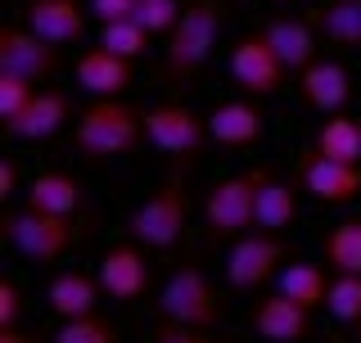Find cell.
<instances>
[{
  "instance_id": "cell-37",
  "label": "cell",
  "mask_w": 361,
  "mask_h": 343,
  "mask_svg": "<svg viewBox=\"0 0 361 343\" xmlns=\"http://www.w3.org/2000/svg\"><path fill=\"white\" fill-rule=\"evenodd\" d=\"M357 343H361V325H357Z\"/></svg>"
},
{
  "instance_id": "cell-31",
  "label": "cell",
  "mask_w": 361,
  "mask_h": 343,
  "mask_svg": "<svg viewBox=\"0 0 361 343\" xmlns=\"http://www.w3.org/2000/svg\"><path fill=\"white\" fill-rule=\"evenodd\" d=\"M32 95H37V82H32V77L0 73V122H14L18 113L32 104Z\"/></svg>"
},
{
  "instance_id": "cell-35",
  "label": "cell",
  "mask_w": 361,
  "mask_h": 343,
  "mask_svg": "<svg viewBox=\"0 0 361 343\" xmlns=\"http://www.w3.org/2000/svg\"><path fill=\"white\" fill-rule=\"evenodd\" d=\"M18 194V163L14 158H0V199Z\"/></svg>"
},
{
  "instance_id": "cell-25",
  "label": "cell",
  "mask_w": 361,
  "mask_h": 343,
  "mask_svg": "<svg viewBox=\"0 0 361 343\" xmlns=\"http://www.w3.org/2000/svg\"><path fill=\"white\" fill-rule=\"evenodd\" d=\"M325 267H334V276H361V222H338L321 239Z\"/></svg>"
},
{
  "instance_id": "cell-9",
  "label": "cell",
  "mask_w": 361,
  "mask_h": 343,
  "mask_svg": "<svg viewBox=\"0 0 361 343\" xmlns=\"http://www.w3.org/2000/svg\"><path fill=\"white\" fill-rule=\"evenodd\" d=\"M280 262H285V239H276L267 231H248L226 253V280L240 294L262 289L271 276H280Z\"/></svg>"
},
{
  "instance_id": "cell-13",
  "label": "cell",
  "mask_w": 361,
  "mask_h": 343,
  "mask_svg": "<svg viewBox=\"0 0 361 343\" xmlns=\"http://www.w3.org/2000/svg\"><path fill=\"white\" fill-rule=\"evenodd\" d=\"M77 86L86 90V95L95 100H122L135 82V59H122V54H113L109 45H95V50H86L82 59H77Z\"/></svg>"
},
{
  "instance_id": "cell-24",
  "label": "cell",
  "mask_w": 361,
  "mask_h": 343,
  "mask_svg": "<svg viewBox=\"0 0 361 343\" xmlns=\"http://www.w3.org/2000/svg\"><path fill=\"white\" fill-rule=\"evenodd\" d=\"M312 150L325 154V158H338V163H357L361 167V122L348 118V113H330V118L316 127Z\"/></svg>"
},
{
  "instance_id": "cell-17",
  "label": "cell",
  "mask_w": 361,
  "mask_h": 343,
  "mask_svg": "<svg viewBox=\"0 0 361 343\" xmlns=\"http://www.w3.org/2000/svg\"><path fill=\"white\" fill-rule=\"evenodd\" d=\"M262 113H257L253 100H221L217 109L208 113V136L226 150H248V145L262 140Z\"/></svg>"
},
{
  "instance_id": "cell-32",
  "label": "cell",
  "mask_w": 361,
  "mask_h": 343,
  "mask_svg": "<svg viewBox=\"0 0 361 343\" xmlns=\"http://www.w3.org/2000/svg\"><path fill=\"white\" fill-rule=\"evenodd\" d=\"M154 343H217V339H208V330H195V325H180L163 316L154 325Z\"/></svg>"
},
{
  "instance_id": "cell-22",
  "label": "cell",
  "mask_w": 361,
  "mask_h": 343,
  "mask_svg": "<svg viewBox=\"0 0 361 343\" xmlns=\"http://www.w3.org/2000/svg\"><path fill=\"white\" fill-rule=\"evenodd\" d=\"M312 28L334 50H361V0H330L312 14Z\"/></svg>"
},
{
  "instance_id": "cell-10",
  "label": "cell",
  "mask_w": 361,
  "mask_h": 343,
  "mask_svg": "<svg viewBox=\"0 0 361 343\" xmlns=\"http://www.w3.org/2000/svg\"><path fill=\"white\" fill-rule=\"evenodd\" d=\"M0 73H18L32 82H50L59 73V45H50L45 37H37L32 28H0Z\"/></svg>"
},
{
  "instance_id": "cell-19",
  "label": "cell",
  "mask_w": 361,
  "mask_h": 343,
  "mask_svg": "<svg viewBox=\"0 0 361 343\" xmlns=\"http://www.w3.org/2000/svg\"><path fill=\"white\" fill-rule=\"evenodd\" d=\"M99 294H104L99 276H86V271H59V276L50 280V289H45V303H50V312L59 316V321H77V316H90L99 307Z\"/></svg>"
},
{
  "instance_id": "cell-26",
  "label": "cell",
  "mask_w": 361,
  "mask_h": 343,
  "mask_svg": "<svg viewBox=\"0 0 361 343\" xmlns=\"http://www.w3.org/2000/svg\"><path fill=\"white\" fill-rule=\"evenodd\" d=\"M293 217H298V194H293L285 181L271 176L262 186V194H257V226H253V231H267V235L289 231Z\"/></svg>"
},
{
  "instance_id": "cell-33",
  "label": "cell",
  "mask_w": 361,
  "mask_h": 343,
  "mask_svg": "<svg viewBox=\"0 0 361 343\" xmlns=\"http://www.w3.org/2000/svg\"><path fill=\"white\" fill-rule=\"evenodd\" d=\"M23 321V289L9 276H0V330H14Z\"/></svg>"
},
{
  "instance_id": "cell-3",
  "label": "cell",
  "mask_w": 361,
  "mask_h": 343,
  "mask_svg": "<svg viewBox=\"0 0 361 343\" xmlns=\"http://www.w3.org/2000/svg\"><path fill=\"white\" fill-rule=\"evenodd\" d=\"M271 181L267 167H248V172H235V176L217 181V186L208 190V199H203V222H208V231L217 239H240L257 226V194L262 186Z\"/></svg>"
},
{
  "instance_id": "cell-36",
  "label": "cell",
  "mask_w": 361,
  "mask_h": 343,
  "mask_svg": "<svg viewBox=\"0 0 361 343\" xmlns=\"http://www.w3.org/2000/svg\"><path fill=\"white\" fill-rule=\"evenodd\" d=\"M0 343H37L32 335H23V330L14 325V330H0Z\"/></svg>"
},
{
  "instance_id": "cell-34",
  "label": "cell",
  "mask_w": 361,
  "mask_h": 343,
  "mask_svg": "<svg viewBox=\"0 0 361 343\" xmlns=\"http://www.w3.org/2000/svg\"><path fill=\"white\" fill-rule=\"evenodd\" d=\"M135 5H140V0H90L86 9L99 23H118V18H135Z\"/></svg>"
},
{
  "instance_id": "cell-23",
  "label": "cell",
  "mask_w": 361,
  "mask_h": 343,
  "mask_svg": "<svg viewBox=\"0 0 361 343\" xmlns=\"http://www.w3.org/2000/svg\"><path fill=\"white\" fill-rule=\"evenodd\" d=\"M276 289L285 294V299L302 303L307 312L325 307V299H330V276H325V262H289V267H280Z\"/></svg>"
},
{
  "instance_id": "cell-1",
  "label": "cell",
  "mask_w": 361,
  "mask_h": 343,
  "mask_svg": "<svg viewBox=\"0 0 361 343\" xmlns=\"http://www.w3.org/2000/svg\"><path fill=\"white\" fill-rule=\"evenodd\" d=\"M145 140V113L127 100H90L73 127L77 154L90 163H109V158H127Z\"/></svg>"
},
{
  "instance_id": "cell-14",
  "label": "cell",
  "mask_w": 361,
  "mask_h": 343,
  "mask_svg": "<svg viewBox=\"0 0 361 343\" xmlns=\"http://www.w3.org/2000/svg\"><path fill=\"white\" fill-rule=\"evenodd\" d=\"M302 186H307V194L321 199V203H353L361 194V167L307 150L302 154Z\"/></svg>"
},
{
  "instance_id": "cell-6",
  "label": "cell",
  "mask_w": 361,
  "mask_h": 343,
  "mask_svg": "<svg viewBox=\"0 0 361 343\" xmlns=\"http://www.w3.org/2000/svg\"><path fill=\"white\" fill-rule=\"evenodd\" d=\"M158 312L167 321H180V325H195V330H212L221 321V307H217V289L212 280L203 276V267H176L167 284L158 289Z\"/></svg>"
},
{
  "instance_id": "cell-5",
  "label": "cell",
  "mask_w": 361,
  "mask_h": 343,
  "mask_svg": "<svg viewBox=\"0 0 361 343\" xmlns=\"http://www.w3.org/2000/svg\"><path fill=\"white\" fill-rule=\"evenodd\" d=\"M0 231L14 244V253H23L27 262H41V267L59 262L68 253V244H73V222H68V217L37 212V208H27V203H23L18 212L0 217Z\"/></svg>"
},
{
  "instance_id": "cell-4",
  "label": "cell",
  "mask_w": 361,
  "mask_h": 343,
  "mask_svg": "<svg viewBox=\"0 0 361 343\" xmlns=\"http://www.w3.org/2000/svg\"><path fill=\"white\" fill-rule=\"evenodd\" d=\"M185 217H190V194H185V181L180 176H167L163 186H158L149 199L140 203V208L131 212L127 231L140 248H154V253H163V248H176L180 235H185Z\"/></svg>"
},
{
  "instance_id": "cell-27",
  "label": "cell",
  "mask_w": 361,
  "mask_h": 343,
  "mask_svg": "<svg viewBox=\"0 0 361 343\" xmlns=\"http://www.w3.org/2000/svg\"><path fill=\"white\" fill-rule=\"evenodd\" d=\"M99 45H109V50L122 54V59H140V54L149 50V28H140L135 18L104 23V28H99Z\"/></svg>"
},
{
  "instance_id": "cell-30",
  "label": "cell",
  "mask_w": 361,
  "mask_h": 343,
  "mask_svg": "<svg viewBox=\"0 0 361 343\" xmlns=\"http://www.w3.org/2000/svg\"><path fill=\"white\" fill-rule=\"evenodd\" d=\"M180 14H185L180 0H140V5H135V23L149 28V37H167L180 23Z\"/></svg>"
},
{
  "instance_id": "cell-8",
  "label": "cell",
  "mask_w": 361,
  "mask_h": 343,
  "mask_svg": "<svg viewBox=\"0 0 361 343\" xmlns=\"http://www.w3.org/2000/svg\"><path fill=\"white\" fill-rule=\"evenodd\" d=\"M289 68L280 64V54L271 50V41L262 32H253V37H240L231 45V82L244 90V95H280V86H285Z\"/></svg>"
},
{
  "instance_id": "cell-15",
  "label": "cell",
  "mask_w": 361,
  "mask_h": 343,
  "mask_svg": "<svg viewBox=\"0 0 361 343\" xmlns=\"http://www.w3.org/2000/svg\"><path fill=\"white\" fill-rule=\"evenodd\" d=\"M86 14L82 0H27V28L45 37L50 45H77L86 37Z\"/></svg>"
},
{
  "instance_id": "cell-7",
  "label": "cell",
  "mask_w": 361,
  "mask_h": 343,
  "mask_svg": "<svg viewBox=\"0 0 361 343\" xmlns=\"http://www.w3.org/2000/svg\"><path fill=\"white\" fill-rule=\"evenodd\" d=\"M145 140L172 158H199L212 136L208 118H199L190 104H158L145 113Z\"/></svg>"
},
{
  "instance_id": "cell-28",
  "label": "cell",
  "mask_w": 361,
  "mask_h": 343,
  "mask_svg": "<svg viewBox=\"0 0 361 343\" xmlns=\"http://www.w3.org/2000/svg\"><path fill=\"white\" fill-rule=\"evenodd\" d=\"M334 321L361 325V276H334L330 280V299H325Z\"/></svg>"
},
{
  "instance_id": "cell-2",
  "label": "cell",
  "mask_w": 361,
  "mask_h": 343,
  "mask_svg": "<svg viewBox=\"0 0 361 343\" xmlns=\"http://www.w3.org/2000/svg\"><path fill=\"white\" fill-rule=\"evenodd\" d=\"M217 37H221V0H190L180 23L167 32V50H163L167 77L190 82L195 73H203L212 50H217Z\"/></svg>"
},
{
  "instance_id": "cell-11",
  "label": "cell",
  "mask_w": 361,
  "mask_h": 343,
  "mask_svg": "<svg viewBox=\"0 0 361 343\" xmlns=\"http://www.w3.org/2000/svg\"><path fill=\"white\" fill-rule=\"evenodd\" d=\"M99 284H104L109 299L118 303H135L149 294V262H145V248L135 244H113L104 248V258H99Z\"/></svg>"
},
{
  "instance_id": "cell-18",
  "label": "cell",
  "mask_w": 361,
  "mask_h": 343,
  "mask_svg": "<svg viewBox=\"0 0 361 343\" xmlns=\"http://www.w3.org/2000/svg\"><path fill=\"white\" fill-rule=\"evenodd\" d=\"M68 113H73L68 95H59V90H37L32 104L23 109L14 122H5V131L14 136V140H50V136L63 131Z\"/></svg>"
},
{
  "instance_id": "cell-21",
  "label": "cell",
  "mask_w": 361,
  "mask_h": 343,
  "mask_svg": "<svg viewBox=\"0 0 361 343\" xmlns=\"http://www.w3.org/2000/svg\"><path fill=\"white\" fill-rule=\"evenodd\" d=\"M27 208L37 212H50V217H73L77 203H82V186H77L68 172H37L27 181Z\"/></svg>"
},
{
  "instance_id": "cell-29",
  "label": "cell",
  "mask_w": 361,
  "mask_h": 343,
  "mask_svg": "<svg viewBox=\"0 0 361 343\" xmlns=\"http://www.w3.org/2000/svg\"><path fill=\"white\" fill-rule=\"evenodd\" d=\"M54 343H118V330L99 312H90V316H77V321H63L54 330Z\"/></svg>"
},
{
  "instance_id": "cell-12",
  "label": "cell",
  "mask_w": 361,
  "mask_h": 343,
  "mask_svg": "<svg viewBox=\"0 0 361 343\" xmlns=\"http://www.w3.org/2000/svg\"><path fill=\"white\" fill-rule=\"evenodd\" d=\"M248 321L253 330L262 335L267 343H307L312 339V312L302 303L285 299V294H262V303H253V312H248Z\"/></svg>"
},
{
  "instance_id": "cell-16",
  "label": "cell",
  "mask_w": 361,
  "mask_h": 343,
  "mask_svg": "<svg viewBox=\"0 0 361 343\" xmlns=\"http://www.w3.org/2000/svg\"><path fill=\"white\" fill-rule=\"evenodd\" d=\"M298 86H302V100H307L312 109H321L325 118H330V113H343L348 100H353V73L338 59H316L312 68H302Z\"/></svg>"
},
{
  "instance_id": "cell-20",
  "label": "cell",
  "mask_w": 361,
  "mask_h": 343,
  "mask_svg": "<svg viewBox=\"0 0 361 343\" xmlns=\"http://www.w3.org/2000/svg\"><path fill=\"white\" fill-rule=\"evenodd\" d=\"M262 37L271 41V50L280 54V64H285L289 73H302V68L316 64V37H321V32H316L312 23H302V18H271L262 28Z\"/></svg>"
}]
</instances>
